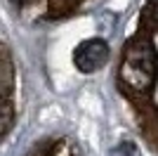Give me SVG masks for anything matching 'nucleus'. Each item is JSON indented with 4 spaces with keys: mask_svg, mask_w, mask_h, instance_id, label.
I'll return each mask as SVG.
<instances>
[{
    "mask_svg": "<svg viewBox=\"0 0 158 156\" xmlns=\"http://www.w3.org/2000/svg\"><path fill=\"white\" fill-rule=\"evenodd\" d=\"M123 78L130 88L146 90L153 80V64H151V50L146 45H127L125 62H123Z\"/></svg>",
    "mask_w": 158,
    "mask_h": 156,
    "instance_id": "obj_1",
    "label": "nucleus"
},
{
    "mask_svg": "<svg viewBox=\"0 0 158 156\" xmlns=\"http://www.w3.org/2000/svg\"><path fill=\"white\" fill-rule=\"evenodd\" d=\"M73 62H76V66L80 71H85V73L102 69L109 62V45H106V40L90 38L85 43H80L78 50L73 52Z\"/></svg>",
    "mask_w": 158,
    "mask_h": 156,
    "instance_id": "obj_2",
    "label": "nucleus"
},
{
    "mask_svg": "<svg viewBox=\"0 0 158 156\" xmlns=\"http://www.w3.org/2000/svg\"><path fill=\"white\" fill-rule=\"evenodd\" d=\"M111 156H139V154H137V149H132L130 144H120Z\"/></svg>",
    "mask_w": 158,
    "mask_h": 156,
    "instance_id": "obj_3",
    "label": "nucleus"
},
{
    "mask_svg": "<svg viewBox=\"0 0 158 156\" xmlns=\"http://www.w3.org/2000/svg\"><path fill=\"white\" fill-rule=\"evenodd\" d=\"M149 17L158 24V0H151V2H149Z\"/></svg>",
    "mask_w": 158,
    "mask_h": 156,
    "instance_id": "obj_4",
    "label": "nucleus"
}]
</instances>
